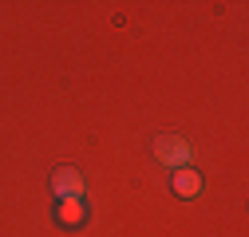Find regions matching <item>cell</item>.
<instances>
[{
    "label": "cell",
    "instance_id": "cell-3",
    "mask_svg": "<svg viewBox=\"0 0 249 237\" xmlns=\"http://www.w3.org/2000/svg\"><path fill=\"white\" fill-rule=\"evenodd\" d=\"M52 194L59 198H83V174L75 166H55L52 170Z\"/></svg>",
    "mask_w": 249,
    "mask_h": 237
},
{
    "label": "cell",
    "instance_id": "cell-2",
    "mask_svg": "<svg viewBox=\"0 0 249 237\" xmlns=\"http://www.w3.org/2000/svg\"><path fill=\"white\" fill-rule=\"evenodd\" d=\"M170 190H174V198H182V202H194V198L206 190V178H202L194 166L170 170Z\"/></svg>",
    "mask_w": 249,
    "mask_h": 237
},
{
    "label": "cell",
    "instance_id": "cell-1",
    "mask_svg": "<svg viewBox=\"0 0 249 237\" xmlns=\"http://www.w3.org/2000/svg\"><path fill=\"white\" fill-rule=\"evenodd\" d=\"M154 158H159V166H166V170H182V166L194 162V146L186 142L182 135L166 131V135L154 138Z\"/></svg>",
    "mask_w": 249,
    "mask_h": 237
},
{
    "label": "cell",
    "instance_id": "cell-4",
    "mask_svg": "<svg viewBox=\"0 0 249 237\" xmlns=\"http://www.w3.org/2000/svg\"><path fill=\"white\" fill-rule=\"evenodd\" d=\"M55 221L64 229H83L87 225V202L83 198H59L55 202Z\"/></svg>",
    "mask_w": 249,
    "mask_h": 237
}]
</instances>
